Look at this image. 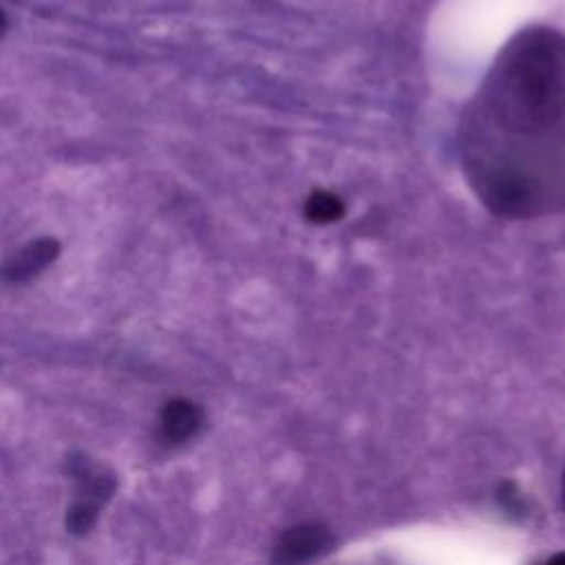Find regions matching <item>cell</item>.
Listing matches in <instances>:
<instances>
[{"label":"cell","mask_w":565,"mask_h":565,"mask_svg":"<svg viewBox=\"0 0 565 565\" xmlns=\"http://www.w3.org/2000/svg\"><path fill=\"white\" fill-rule=\"evenodd\" d=\"M64 470L75 483V494L66 508L64 525L68 534L86 536L95 527L102 508L113 499L117 477L108 466L90 459L86 452H71L64 459Z\"/></svg>","instance_id":"7a4b0ae2"},{"label":"cell","mask_w":565,"mask_h":565,"mask_svg":"<svg viewBox=\"0 0 565 565\" xmlns=\"http://www.w3.org/2000/svg\"><path fill=\"white\" fill-rule=\"evenodd\" d=\"M205 424L203 408L188 397L168 399L157 419V439L163 446H183L194 439Z\"/></svg>","instance_id":"277c9868"},{"label":"cell","mask_w":565,"mask_h":565,"mask_svg":"<svg viewBox=\"0 0 565 565\" xmlns=\"http://www.w3.org/2000/svg\"><path fill=\"white\" fill-rule=\"evenodd\" d=\"M459 157L492 214L565 210V33L527 26L503 44L461 117Z\"/></svg>","instance_id":"6da1fadb"},{"label":"cell","mask_w":565,"mask_h":565,"mask_svg":"<svg viewBox=\"0 0 565 565\" xmlns=\"http://www.w3.org/2000/svg\"><path fill=\"white\" fill-rule=\"evenodd\" d=\"M344 214V201L329 192V190H316L305 201V216L316 225H327L340 221Z\"/></svg>","instance_id":"8992f818"},{"label":"cell","mask_w":565,"mask_h":565,"mask_svg":"<svg viewBox=\"0 0 565 565\" xmlns=\"http://www.w3.org/2000/svg\"><path fill=\"white\" fill-rule=\"evenodd\" d=\"M497 501L505 516L521 519L527 512V501L514 481H501L497 488Z\"/></svg>","instance_id":"52a82bcc"},{"label":"cell","mask_w":565,"mask_h":565,"mask_svg":"<svg viewBox=\"0 0 565 565\" xmlns=\"http://www.w3.org/2000/svg\"><path fill=\"white\" fill-rule=\"evenodd\" d=\"M60 256V243L51 236L35 238L11 254L0 267V280L7 285H22L40 276Z\"/></svg>","instance_id":"5b68a950"},{"label":"cell","mask_w":565,"mask_h":565,"mask_svg":"<svg viewBox=\"0 0 565 565\" xmlns=\"http://www.w3.org/2000/svg\"><path fill=\"white\" fill-rule=\"evenodd\" d=\"M563 503H565V472H563Z\"/></svg>","instance_id":"30bf717a"},{"label":"cell","mask_w":565,"mask_h":565,"mask_svg":"<svg viewBox=\"0 0 565 565\" xmlns=\"http://www.w3.org/2000/svg\"><path fill=\"white\" fill-rule=\"evenodd\" d=\"M545 565H565V552H558V554L552 556Z\"/></svg>","instance_id":"ba28073f"},{"label":"cell","mask_w":565,"mask_h":565,"mask_svg":"<svg viewBox=\"0 0 565 565\" xmlns=\"http://www.w3.org/2000/svg\"><path fill=\"white\" fill-rule=\"evenodd\" d=\"M7 26H9V22H7V15H4V11L0 9V38L4 35V31H7Z\"/></svg>","instance_id":"9c48e42d"},{"label":"cell","mask_w":565,"mask_h":565,"mask_svg":"<svg viewBox=\"0 0 565 565\" xmlns=\"http://www.w3.org/2000/svg\"><path fill=\"white\" fill-rule=\"evenodd\" d=\"M335 539L322 523L287 527L271 550V565H307L333 547Z\"/></svg>","instance_id":"3957f363"}]
</instances>
